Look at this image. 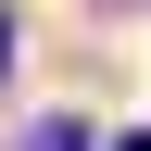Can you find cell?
<instances>
[{"mask_svg": "<svg viewBox=\"0 0 151 151\" xmlns=\"http://www.w3.org/2000/svg\"><path fill=\"white\" fill-rule=\"evenodd\" d=\"M13 151H88V126H76V113H38V126H25Z\"/></svg>", "mask_w": 151, "mask_h": 151, "instance_id": "6da1fadb", "label": "cell"}, {"mask_svg": "<svg viewBox=\"0 0 151 151\" xmlns=\"http://www.w3.org/2000/svg\"><path fill=\"white\" fill-rule=\"evenodd\" d=\"M0 76H13V13H0Z\"/></svg>", "mask_w": 151, "mask_h": 151, "instance_id": "7a4b0ae2", "label": "cell"}, {"mask_svg": "<svg viewBox=\"0 0 151 151\" xmlns=\"http://www.w3.org/2000/svg\"><path fill=\"white\" fill-rule=\"evenodd\" d=\"M113 151H151V126H139V139H113Z\"/></svg>", "mask_w": 151, "mask_h": 151, "instance_id": "3957f363", "label": "cell"}]
</instances>
